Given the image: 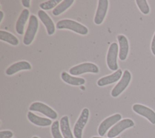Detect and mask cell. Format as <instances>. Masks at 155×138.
I'll use <instances>...</instances> for the list:
<instances>
[{
	"label": "cell",
	"mask_w": 155,
	"mask_h": 138,
	"mask_svg": "<svg viewBox=\"0 0 155 138\" xmlns=\"http://www.w3.org/2000/svg\"><path fill=\"white\" fill-rule=\"evenodd\" d=\"M56 27L58 29H69L82 35H87L88 32L87 27L71 19H65L60 20L56 23Z\"/></svg>",
	"instance_id": "1"
},
{
	"label": "cell",
	"mask_w": 155,
	"mask_h": 138,
	"mask_svg": "<svg viewBox=\"0 0 155 138\" xmlns=\"http://www.w3.org/2000/svg\"><path fill=\"white\" fill-rule=\"evenodd\" d=\"M38 29V20L35 15H31L29 18V22L25 33L23 43L25 45H29L33 41Z\"/></svg>",
	"instance_id": "2"
},
{
	"label": "cell",
	"mask_w": 155,
	"mask_h": 138,
	"mask_svg": "<svg viewBox=\"0 0 155 138\" xmlns=\"http://www.w3.org/2000/svg\"><path fill=\"white\" fill-rule=\"evenodd\" d=\"M89 110L88 108H84L74 124L73 128V134L75 138H82V131L87 124L89 118Z\"/></svg>",
	"instance_id": "3"
},
{
	"label": "cell",
	"mask_w": 155,
	"mask_h": 138,
	"mask_svg": "<svg viewBox=\"0 0 155 138\" xmlns=\"http://www.w3.org/2000/svg\"><path fill=\"white\" fill-rule=\"evenodd\" d=\"M99 71L98 67L91 63H84L71 67L69 73L73 75H79L87 72L97 74Z\"/></svg>",
	"instance_id": "4"
},
{
	"label": "cell",
	"mask_w": 155,
	"mask_h": 138,
	"mask_svg": "<svg viewBox=\"0 0 155 138\" xmlns=\"http://www.w3.org/2000/svg\"><path fill=\"white\" fill-rule=\"evenodd\" d=\"M134 122L130 119H125L118 122L107 133L108 138H114L125 129L133 126Z\"/></svg>",
	"instance_id": "5"
},
{
	"label": "cell",
	"mask_w": 155,
	"mask_h": 138,
	"mask_svg": "<svg viewBox=\"0 0 155 138\" xmlns=\"http://www.w3.org/2000/svg\"><path fill=\"white\" fill-rule=\"evenodd\" d=\"M131 79V75L128 70H125L124 72L123 75L120 80L115 85L113 88L111 95L113 97H116L119 96L128 86Z\"/></svg>",
	"instance_id": "6"
},
{
	"label": "cell",
	"mask_w": 155,
	"mask_h": 138,
	"mask_svg": "<svg viewBox=\"0 0 155 138\" xmlns=\"http://www.w3.org/2000/svg\"><path fill=\"white\" fill-rule=\"evenodd\" d=\"M29 109L32 111H36L42 113L48 118L56 119L58 117V114L51 108L42 102H34L31 104Z\"/></svg>",
	"instance_id": "7"
},
{
	"label": "cell",
	"mask_w": 155,
	"mask_h": 138,
	"mask_svg": "<svg viewBox=\"0 0 155 138\" xmlns=\"http://www.w3.org/2000/svg\"><path fill=\"white\" fill-rule=\"evenodd\" d=\"M118 53V45L114 42L109 47L107 55V64L108 68L111 71L118 70L117 57Z\"/></svg>",
	"instance_id": "8"
},
{
	"label": "cell",
	"mask_w": 155,
	"mask_h": 138,
	"mask_svg": "<svg viewBox=\"0 0 155 138\" xmlns=\"http://www.w3.org/2000/svg\"><path fill=\"white\" fill-rule=\"evenodd\" d=\"M121 119L122 116L120 114H116L106 118L101 123L99 126L97 130L99 135L101 137H103L107 133V130L110 127L116 124V123L121 120Z\"/></svg>",
	"instance_id": "9"
},
{
	"label": "cell",
	"mask_w": 155,
	"mask_h": 138,
	"mask_svg": "<svg viewBox=\"0 0 155 138\" xmlns=\"http://www.w3.org/2000/svg\"><path fill=\"white\" fill-rule=\"evenodd\" d=\"M132 108L136 113L147 118L152 124H155V112L151 109L140 104H134Z\"/></svg>",
	"instance_id": "10"
},
{
	"label": "cell",
	"mask_w": 155,
	"mask_h": 138,
	"mask_svg": "<svg viewBox=\"0 0 155 138\" xmlns=\"http://www.w3.org/2000/svg\"><path fill=\"white\" fill-rule=\"evenodd\" d=\"M108 7V1L99 0L96 12L94 18V22L96 24L99 25L103 22L107 12Z\"/></svg>",
	"instance_id": "11"
},
{
	"label": "cell",
	"mask_w": 155,
	"mask_h": 138,
	"mask_svg": "<svg viewBox=\"0 0 155 138\" xmlns=\"http://www.w3.org/2000/svg\"><path fill=\"white\" fill-rule=\"evenodd\" d=\"M38 16L42 23L45 25L47 32L48 35H53L55 32V27L53 21L50 17L42 10H40L38 12Z\"/></svg>",
	"instance_id": "12"
},
{
	"label": "cell",
	"mask_w": 155,
	"mask_h": 138,
	"mask_svg": "<svg viewBox=\"0 0 155 138\" xmlns=\"http://www.w3.org/2000/svg\"><path fill=\"white\" fill-rule=\"evenodd\" d=\"M122 75V71L121 69H118L111 75L105 76L98 80L97 84L99 86H104L118 81Z\"/></svg>",
	"instance_id": "13"
},
{
	"label": "cell",
	"mask_w": 155,
	"mask_h": 138,
	"mask_svg": "<svg viewBox=\"0 0 155 138\" xmlns=\"http://www.w3.org/2000/svg\"><path fill=\"white\" fill-rule=\"evenodd\" d=\"M119 44V59L122 61L125 60L128 55L129 51V44L127 38L123 35H119L117 36Z\"/></svg>",
	"instance_id": "14"
},
{
	"label": "cell",
	"mask_w": 155,
	"mask_h": 138,
	"mask_svg": "<svg viewBox=\"0 0 155 138\" xmlns=\"http://www.w3.org/2000/svg\"><path fill=\"white\" fill-rule=\"evenodd\" d=\"M31 69V64L26 61H21L15 63L9 66L5 71V74L7 75H12L20 71L30 70Z\"/></svg>",
	"instance_id": "15"
},
{
	"label": "cell",
	"mask_w": 155,
	"mask_h": 138,
	"mask_svg": "<svg viewBox=\"0 0 155 138\" xmlns=\"http://www.w3.org/2000/svg\"><path fill=\"white\" fill-rule=\"evenodd\" d=\"M27 118L30 122L39 126H47L52 123V122L50 119L39 117L30 111L27 113Z\"/></svg>",
	"instance_id": "16"
},
{
	"label": "cell",
	"mask_w": 155,
	"mask_h": 138,
	"mask_svg": "<svg viewBox=\"0 0 155 138\" xmlns=\"http://www.w3.org/2000/svg\"><path fill=\"white\" fill-rule=\"evenodd\" d=\"M29 16V11L28 9H24L21 13L16 23V31L19 35L24 33V29L25 24Z\"/></svg>",
	"instance_id": "17"
},
{
	"label": "cell",
	"mask_w": 155,
	"mask_h": 138,
	"mask_svg": "<svg viewBox=\"0 0 155 138\" xmlns=\"http://www.w3.org/2000/svg\"><path fill=\"white\" fill-rule=\"evenodd\" d=\"M61 77L64 82L73 86H80L84 85L85 83V79L81 77H73L64 71L61 73Z\"/></svg>",
	"instance_id": "18"
},
{
	"label": "cell",
	"mask_w": 155,
	"mask_h": 138,
	"mask_svg": "<svg viewBox=\"0 0 155 138\" xmlns=\"http://www.w3.org/2000/svg\"><path fill=\"white\" fill-rule=\"evenodd\" d=\"M60 129L64 138H74L70 127L68 116H65L61 117L60 120Z\"/></svg>",
	"instance_id": "19"
},
{
	"label": "cell",
	"mask_w": 155,
	"mask_h": 138,
	"mask_svg": "<svg viewBox=\"0 0 155 138\" xmlns=\"http://www.w3.org/2000/svg\"><path fill=\"white\" fill-rule=\"evenodd\" d=\"M74 2V0H64L59 4L52 11L53 15L58 16L65 11Z\"/></svg>",
	"instance_id": "20"
},
{
	"label": "cell",
	"mask_w": 155,
	"mask_h": 138,
	"mask_svg": "<svg viewBox=\"0 0 155 138\" xmlns=\"http://www.w3.org/2000/svg\"><path fill=\"white\" fill-rule=\"evenodd\" d=\"M0 40L13 46H17L19 44L18 38L12 33L6 31L0 30Z\"/></svg>",
	"instance_id": "21"
},
{
	"label": "cell",
	"mask_w": 155,
	"mask_h": 138,
	"mask_svg": "<svg viewBox=\"0 0 155 138\" xmlns=\"http://www.w3.org/2000/svg\"><path fill=\"white\" fill-rule=\"evenodd\" d=\"M59 123L58 120H55L51 124V133L53 138H64L59 130Z\"/></svg>",
	"instance_id": "22"
},
{
	"label": "cell",
	"mask_w": 155,
	"mask_h": 138,
	"mask_svg": "<svg viewBox=\"0 0 155 138\" xmlns=\"http://www.w3.org/2000/svg\"><path fill=\"white\" fill-rule=\"evenodd\" d=\"M61 1V0H50L47 1L45 2H42L40 4L39 7L43 10H50L54 7H56L58 5V3H59Z\"/></svg>",
	"instance_id": "23"
},
{
	"label": "cell",
	"mask_w": 155,
	"mask_h": 138,
	"mask_svg": "<svg viewBox=\"0 0 155 138\" xmlns=\"http://www.w3.org/2000/svg\"><path fill=\"white\" fill-rule=\"evenodd\" d=\"M136 4L140 12L145 15L148 14L150 12V7L145 0H136Z\"/></svg>",
	"instance_id": "24"
},
{
	"label": "cell",
	"mask_w": 155,
	"mask_h": 138,
	"mask_svg": "<svg viewBox=\"0 0 155 138\" xmlns=\"http://www.w3.org/2000/svg\"><path fill=\"white\" fill-rule=\"evenodd\" d=\"M13 136V133L9 130L0 131V138H11Z\"/></svg>",
	"instance_id": "25"
},
{
	"label": "cell",
	"mask_w": 155,
	"mask_h": 138,
	"mask_svg": "<svg viewBox=\"0 0 155 138\" xmlns=\"http://www.w3.org/2000/svg\"><path fill=\"white\" fill-rule=\"evenodd\" d=\"M151 50L154 55H155V33L152 39L151 44Z\"/></svg>",
	"instance_id": "26"
},
{
	"label": "cell",
	"mask_w": 155,
	"mask_h": 138,
	"mask_svg": "<svg viewBox=\"0 0 155 138\" xmlns=\"http://www.w3.org/2000/svg\"><path fill=\"white\" fill-rule=\"evenodd\" d=\"M22 5L25 7L29 8L30 6V0H22Z\"/></svg>",
	"instance_id": "27"
},
{
	"label": "cell",
	"mask_w": 155,
	"mask_h": 138,
	"mask_svg": "<svg viewBox=\"0 0 155 138\" xmlns=\"http://www.w3.org/2000/svg\"><path fill=\"white\" fill-rule=\"evenodd\" d=\"M3 17H4V13L2 11H0V22L2 21Z\"/></svg>",
	"instance_id": "28"
},
{
	"label": "cell",
	"mask_w": 155,
	"mask_h": 138,
	"mask_svg": "<svg viewBox=\"0 0 155 138\" xmlns=\"http://www.w3.org/2000/svg\"><path fill=\"white\" fill-rule=\"evenodd\" d=\"M91 138H104V137H96V136H94V137H92ZM114 138H120L119 137H114Z\"/></svg>",
	"instance_id": "29"
},
{
	"label": "cell",
	"mask_w": 155,
	"mask_h": 138,
	"mask_svg": "<svg viewBox=\"0 0 155 138\" xmlns=\"http://www.w3.org/2000/svg\"><path fill=\"white\" fill-rule=\"evenodd\" d=\"M32 138H39V137H37V136H33Z\"/></svg>",
	"instance_id": "30"
}]
</instances>
